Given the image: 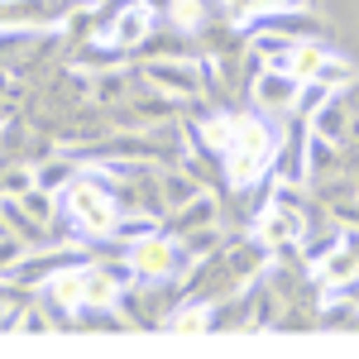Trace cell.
I'll list each match as a JSON object with an SVG mask.
<instances>
[{"label": "cell", "instance_id": "cell-1", "mask_svg": "<svg viewBox=\"0 0 359 359\" xmlns=\"http://www.w3.org/2000/svg\"><path fill=\"white\" fill-rule=\"evenodd\" d=\"M278 139L273 130L259 120V115H235V130H230V149H225V168H230V182L235 187H249L269 158H273Z\"/></svg>", "mask_w": 359, "mask_h": 359}, {"label": "cell", "instance_id": "cell-2", "mask_svg": "<svg viewBox=\"0 0 359 359\" xmlns=\"http://www.w3.org/2000/svg\"><path fill=\"white\" fill-rule=\"evenodd\" d=\"M62 206H67L72 225H77L82 235H91V240L120 230V221H115V201L106 196V187L91 182V177H77L72 187H62Z\"/></svg>", "mask_w": 359, "mask_h": 359}, {"label": "cell", "instance_id": "cell-3", "mask_svg": "<svg viewBox=\"0 0 359 359\" xmlns=\"http://www.w3.org/2000/svg\"><path fill=\"white\" fill-rule=\"evenodd\" d=\"M177 269V245L163 240V235H139V245L130 249V273L135 278H168Z\"/></svg>", "mask_w": 359, "mask_h": 359}, {"label": "cell", "instance_id": "cell-4", "mask_svg": "<svg viewBox=\"0 0 359 359\" xmlns=\"http://www.w3.org/2000/svg\"><path fill=\"white\" fill-rule=\"evenodd\" d=\"M154 29V10L144 5V0H130L115 20L101 25V39L111 43V48H130V43H144V34Z\"/></svg>", "mask_w": 359, "mask_h": 359}, {"label": "cell", "instance_id": "cell-5", "mask_svg": "<svg viewBox=\"0 0 359 359\" xmlns=\"http://www.w3.org/2000/svg\"><path fill=\"white\" fill-rule=\"evenodd\" d=\"M297 235H302V216L287 211V206H269L259 216V245L283 249V245H297Z\"/></svg>", "mask_w": 359, "mask_h": 359}, {"label": "cell", "instance_id": "cell-6", "mask_svg": "<svg viewBox=\"0 0 359 359\" xmlns=\"http://www.w3.org/2000/svg\"><path fill=\"white\" fill-rule=\"evenodd\" d=\"M297 77H292V72H283V67H269V72H259V86H254V91H259V101H264V106H287V101H292V96H297Z\"/></svg>", "mask_w": 359, "mask_h": 359}, {"label": "cell", "instance_id": "cell-7", "mask_svg": "<svg viewBox=\"0 0 359 359\" xmlns=\"http://www.w3.org/2000/svg\"><path fill=\"white\" fill-rule=\"evenodd\" d=\"M82 292H86V306H96V311H106L115 302V292H120V283H115L106 269H82Z\"/></svg>", "mask_w": 359, "mask_h": 359}, {"label": "cell", "instance_id": "cell-8", "mask_svg": "<svg viewBox=\"0 0 359 359\" xmlns=\"http://www.w3.org/2000/svg\"><path fill=\"white\" fill-rule=\"evenodd\" d=\"M48 292H53V302H57V306H67V311L86 306V292H82V269L53 273V278H48Z\"/></svg>", "mask_w": 359, "mask_h": 359}, {"label": "cell", "instance_id": "cell-9", "mask_svg": "<svg viewBox=\"0 0 359 359\" xmlns=\"http://www.w3.org/2000/svg\"><path fill=\"white\" fill-rule=\"evenodd\" d=\"M359 273V259L350 249H340V254H321V278H331V283H350Z\"/></svg>", "mask_w": 359, "mask_h": 359}, {"label": "cell", "instance_id": "cell-10", "mask_svg": "<svg viewBox=\"0 0 359 359\" xmlns=\"http://www.w3.org/2000/svg\"><path fill=\"white\" fill-rule=\"evenodd\" d=\"M206 326H211V306H182L172 316V331H182V335H201Z\"/></svg>", "mask_w": 359, "mask_h": 359}, {"label": "cell", "instance_id": "cell-11", "mask_svg": "<svg viewBox=\"0 0 359 359\" xmlns=\"http://www.w3.org/2000/svg\"><path fill=\"white\" fill-rule=\"evenodd\" d=\"M168 20L177 29H201V20H206V15H201V0H172V5H168Z\"/></svg>", "mask_w": 359, "mask_h": 359}, {"label": "cell", "instance_id": "cell-12", "mask_svg": "<svg viewBox=\"0 0 359 359\" xmlns=\"http://www.w3.org/2000/svg\"><path fill=\"white\" fill-rule=\"evenodd\" d=\"M25 331H34V335H39V331H48V326H43V316L34 311V316H25Z\"/></svg>", "mask_w": 359, "mask_h": 359}]
</instances>
